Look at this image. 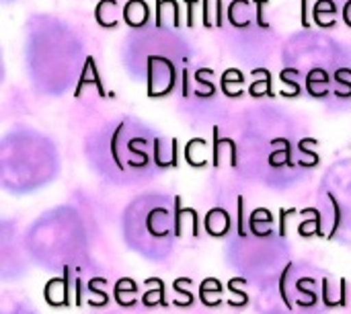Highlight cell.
I'll list each match as a JSON object with an SVG mask.
<instances>
[{
	"label": "cell",
	"instance_id": "6da1fadb",
	"mask_svg": "<svg viewBox=\"0 0 351 314\" xmlns=\"http://www.w3.org/2000/svg\"><path fill=\"white\" fill-rule=\"evenodd\" d=\"M68 288H70L68 286V278H64V280H60V278L49 280L47 286H45V292H43L45 302L49 306H68Z\"/></svg>",
	"mask_w": 351,
	"mask_h": 314
},
{
	"label": "cell",
	"instance_id": "7a4b0ae2",
	"mask_svg": "<svg viewBox=\"0 0 351 314\" xmlns=\"http://www.w3.org/2000/svg\"><path fill=\"white\" fill-rule=\"evenodd\" d=\"M323 302L329 306V309H335V306H346L348 304V282L341 280L337 290L335 286H331V280L325 278L323 280Z\"/></svg>",
	"mask_w": 351,
	"mask_h": 314
},
{
	"label": "cell",
	"instance_id": "3957f363",
	"mask_svg": "<svg viewBox=\"0 0 351 314\" xmlns=\"http://www.w3.org/2000/svg\"><path fill=\"white\" fill-rule=\"evenodd\" d=\"M136 290H138V286L134 284V280H130V278L119 280V282L115 284V300H117V304H119V306H132V304H134V298H125L123 294L128 292V294L134 296Z\"/></svg>",
	"mask_w": 351,
	"mask_h": 314
},
{
	"label": "cell",
	"instance_id": "277c9868",
	"mask_svg": "<svg viewBox=\"0 0 351 314\" xmlns=\"http://www.w3.org/2000/svg\"><path fill=\"white\" fill-rule=\"evenodd\" d=\"M210 292H216V294L222 292L220 282L214 280V278H208V280L202 282V286H199V298H202V302H204L206 306H216V304H220L218 298H210Z\"/></svg>",
	"mask_w": 351,
	"mask_h": 314
},
{
	"label": "cell",
	"instance_id": "5b68a950",
	"mask_svg": "<svg viewBox=\"0 0 351 314\" xmlns=\"http://www.w3.org/2000/svg\"><path fill=\"white\" fill-rule=\"evenodd\" d=\"M154 284H156V288L154 290H148L146 294H144V298H142V302L146 304V306H154V304H167V300H165V284L158 280V278H150Z\"/></svg>",
	"mask_w": 351,
	"mask_h": 314
},
{
	"label": "cell",
	"instance_id": "8992f818",
	"mask_svg": "<svg viewBox=\"0 0 351 314\" xmlns=\"http://www.w3.org/2000/svg\"><path fill=\"white\" fill-rule=\"evenodd\" d=\"M187 286H191V280H189V278L177 280V282L173 284V290L177 292V296H181V300L175 302L177 306H191V304H193V294L187 292Z\"/></svg>",
	"mask_w": 351,
	"mask_h": 314
}]
</instances>
